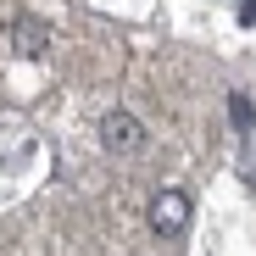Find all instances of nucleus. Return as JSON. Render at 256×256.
Listing matches in <instances>:
<instances>
[{
  "mask_svg": "<svg viewBox=\"0 0 256 256\" xmlns=\"http://www.w3.org/2000/svg\"><path fill=\"white\" fill-rule=\"evenodd\" d=\"M190 195L184 190H162L156 200H150V234H162V240H173V234H184V223H190Z\"/></svg>",
  "mask_w": 256,
  "mask_h": 256,
  "instance_id": "f257e3e1",
  "label": "nucleus"
},
{
  "mask_svg": "<svg viewBox=\"0 0 256 256\" xmlns=\"http://www.w3.org/2000/svg\"><path fill=\"white\" fill-rule=\"evenodd\" d=\"M12 45H17L22 56H45V50H50V28L39 22V17H17V22H12Z\"/></svg>",
  "mask_w": 256,
  "mask_h": 256,
  "instance_id": "7ed1b4c3",
  "label": "nucleus"
},
{
  "mask_svg": "<svg viewBox=\"0 0 256 256\" xmlns=\"http://www.w3.org/2000/svg\"><path fill=\"white\" fill-rule=\"evenodd\" d=\"M245 184H250V190H256V145H250V150H245Z\"/></svg>",
  "mask_w": 256,
  "mask_h": 256,
  "instance_id": "39448f33",
  "label": "nucleus"
},
{
  "mask_svg": "<svg viewBox=\"0 0 256 256\" xmlns=\"http://www.w3.org/2000/svg\"><path fill=\"white\" fill-rule=\"evenodd\" d=\"M100 145H106V150H122V156H128V150H140V145H145L140 117H134V112H122V106L106 112V117H100Z\"/></svg>",
  "mask_w": 256,
  "mask_h": 256,
  "instance_id": "f03ea898",
  "label": "nucleus"
},
{
  "mask_svg": "<svg viewBox=\"0 0 256 256\" xmlns=\"http://www.w3.org/2000/svg\"><path fill=\"white\" fill-rule=\"evenodd\" d=\"M228 112H234V122L245 128V134H250V128H256V106H250L245 95H234V100H228Z\"/></svg>",
  "mask_w": 256,
  "mask_h": 256,
  "instance_id": "20e7f679",
  "label": "nucleus"
}]
</instances>
